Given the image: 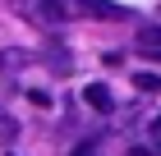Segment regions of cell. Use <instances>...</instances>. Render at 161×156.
Segmentation results:
<instances>
[{"mask_svg":"<svg viewBox=\"0 0 161 156\" xmlns=\"http://www.w3.org/2000/svg\"><path fill=\"white\" fill-rule=\"evenodd\" d=\"M9 9L23 14L28 23H37V28H64L74 19L69 0H9Z\"/></svg>","mask_w":161,"mask_h":156,"instance_id":"6da1fadb","label":"cell"},{"mask_svg":"<svg viewBox=\"0 0 161 156\" xmlns=\"http://www.w3.org/2000/svg\"><path fill=\"white\" fill-rule=\"evenodd\" d=\"M78 14H92V19H129V9H120V5H111V0H74Z\"/></svg>","mask_w":161,"mask_h":156,"instance_id":"7a4b0ae2","label":"cell"},{"mask_svg":"<svg viewBox=\"0 0 161 156\" xmlns=\"http://www.w3.org/2000/svg\"><path fill=\"white\" fill-rule=\"evenodd\" d=\"M83 101L97 110V115H111V110H115V96H111V87H106V83H87Z\"/></svg>","mask_w":161,"mask_h":156,"instance_id":"3957f363","label":"cell"},{"mask_svg":"<svg viewBox=\"0 0 161 156\" xmlns=\"http://www.w3.org/2000/svg\"><path fill=\"white\" fill-rule=\"evenodd\" d=\"M138 51H143V55H152V60H161V23L138 28Z\"/></svg>","mask_w":161,"mask_h":156,"instance_id":"277c9868","label":"cell"},{"mask_svg":"<svg viewBox=\"0 0 161 156\" xmlns=\"http://www.w3.org/2000/svg\"><path fill=\"white\" fill-rule=\"evenodd\" d=\"M28 60H32V55H23V51H0V73H14V69H23Z\"/></svg>","mask_w":161,"mask_h":156,"instance_id":"5b68a950","label":"cell"},{"mask_svg":"<svg viewBox=\"0 0 161 156\" xmlns=\"http://www.w3.org/2000/svg\"><path fill=\"white\" fill-rule=\"evenodd\" d=\"M138 92H161V73H138Z\"/></svg>","mask_w":161,"mask_h":156,"instance_id":"8992f818","label":"cell"},{"mask_svg":"<svg viewBox=\"0 0 161 156\" xmlns=\"http://www.w3.org/2000/svg\"><path fill=\"white\" fill-rule=\"evenodd\" d=\"M9 133H14V120L5 115V110H0V138H9Z\"/></svg>","mask_w":161,"mask_h":156,"instance_id":"52a82bcc","label":"cell"},{"mask_svg":"<svg viewBox=\"0 0 161 156\" xmlns=\"http://www.w3.org/2000/svg\"><path fill=\"white\" fill-rule=\"evenodd\" d=\"M69 156H97V147H92V143H83V147H74Z\"/></svg>","mask_w":161,"mask_h":156,"instance_id":"ba28073f","label":"cell"},{"mask_svg":"<svg viewBox=\"0 0 161 156\" xmlns=\"http://www.w3.org/2000/svg\"><path fill=\"white\" fill-rule=\"evenodd\" d=\"M152 138H157V156H161V120L152 124Z\"/></svg>","mask_w":161,"mask_h":156,"instance_id":"9c48e42d","label":"cell"},{"mask_svg":"<svg viewBox=\"0 0 161 156\" xmlns=\"http://www.w3.org/2000/svg\"><path fill=\"white\" fill-rule=\"evenodd\" d=\"M9 156H14V152H9Z\"/></svg>","mask_w":161,"mask_h":156,"instance_id":"30bf717a","label":"cell"}]
</instances>
